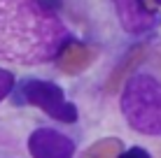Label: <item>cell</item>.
<instances>
[{
	"mask_svg": "<svg viewBox=\"0 0 161 158\" xmlns=\"http://www.w3.org/2000/svg\"><path fill=\"white\" fill-rule=\"evenodd\" d=\"M77 40L56 7L42 0H0V65L42 68Z\"/></svg>",
	"mask_w": 161,
	"mask_h": 158,
	"instance_id": "obj_1",
	"label": "cell"
},
{
	"mask_svg": "<svg viewBox=\"0 0 161 158\" xmlns=\"http://www.w3.org/2000/svg\"><path fill=\"white\" fill-rule=\"evenodd\" d=\"M12 102L21 107H35L49 119L63 126H73L80 121L77 105L65 98V91L56 81H49L42 77H24L16 79V86L12 91Z\"/></svg>",
	"mask_w": 161,
	"mask_h": 158,
	"instance_id": "obj_4",
	"label": "cell"
},
{
	"mask_svg": "<svg viewBox=\"0 0 161 158\" xmlns=\"http://www.w3.org/2000/svg\"><path fill=\"white\" fill-rule=\"evenodd\" d=\"M26 149L31 158H75L77 140L61 128L40 126L31 130L28 140H26Z\"/></svg>",
	"mask_w": 161,
	"mask_h": 158,
	"instance_id": "obj_5",
	"label": "cell"
},
{
	"mask_svg": "<svg viewBox=\"0 0 161 158\" xmlns=\"http://www.w3.org/2000/svg\"><path fill=\"white\" fill-rule=\"evenodd\" d=\"M75 37L105 54H124L161 30V12L145 0H61Z\"/></svg>",
	"mask_w": 161,
	"mask_h": 158,
	"instance_id": "obj_2",
	"label": "cell"
},
{
	"mask_svg": "<svg viewBox=\"0 0 161 158\" xmlns=\"http://www.w3.org/2000/svg\"><path fill=\"white\" fill-rule=\"evenodd\" d=\"M42 3H47V5H52V7H56L58 12H61V0H42Z\"/></svg>",
	"mask_w": 161,
	"mask_h": 158,
	"instance_id": "obj_8",
	"label": "cell"
},
{
	"mask_svg": "<svg viewBox=\"0 0 161 158\" xmlns=\"http://www.w3.org/2000/svg\"><path fill=\"white\" fill-rule=\"evenodd\" d=\"M117 158H152V156H149L147 151L142 149V146H129V149L121 151Z\"/></svg>",
	"mask_w": 161,
	"mask_h": 158,
	"instance_id": "obj_7",
	"label": "cell"
},
{
	"mask_svg": "<svg viewBox=\"0 0 161 158\" xmlns=\"http://www.w3.org/2000/svg\"><path fill=\"white\" fill-rule=\"evenodd\" d=\"M14 86H16V74H14L9 68L0 65V105H3V102L12 95Z\"/></svg>",
	"mask_w": 161,
	"mask_h": 158,
	"instance_id": "obj_6",
	"label": "cell"
},
{
	"mask_svg": "<svg viewBox=\"0 0 161 158\" xmlns=\"http://www.w3.org/2000/svg\"><path fill=\"white\" fill-rule=\"evenodd\" d=\"M152 3H157V5H159V7H161V0H152Z\"/></svg>",
	"mask_w": 161,
	"mask_h": 158,
	"instance_id": "obj_9",
	"label": "cell"
},
{
	"mask_svg": "<svg viewBox=\"0 0 161 158\" xmlns=\"http://www.w3.org/2000/svg\"><path fill=\"white\" fill-rule=\"evenodd\" d=\"M119 114L133 133L161 140V40L126 77L119 93Z\"/></svg>",
	"mask_w": 161,
	"mask_h": 158,
	"instance_id": "obj_3",
	"label": "cell"
}]
</instances>
